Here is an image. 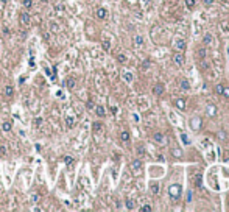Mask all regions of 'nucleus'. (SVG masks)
Segmentation results:
<instances>
[{
    "mask_svg": "<svg viewBox=\"0 0 229 212\" xmlns=\"http://www.w3.org/2000/svg\"><path fill=\"white\" fill-rule=\"evenodd\" d=\"M101 45H103V48H105V50H109V48H111V41H109V39H105V41L101 42Z\"/></svg>",
    "mask_w": 229,
    "mask_h": 212,
    "instance_id": "5701e85b",
    "label": "nucleus"
},
{
    "mask_svg": "<svg viewBox=\"0 0 229 212\" xmlns=\"http://www.w3.org/2000/svg\"><path fill=\"white\" fill-rule=\"evenodd\" d=\"M173 61H175V64L182 66L184 62H186V58H184V55L181 52H178V53H175V55H173Z\"/></svg>",
    "mask_w": 229,
    "mask_h": 212,
    "instance_id": "20e7f679",
    "label": "nucleus"
},
{
    "mask_svg": "<svg viewBox=\"0 0 229 212\" xmlns=\"http://www.w3.org/2000/svg\"><path fill=\"white\" fill-rule=\"evenodd\" d=\"M201 69H203V70H206V69H209V62H206V61H203V62H201Z\"/></svg>",
    "mask_w": 229,
    "mask_h": 212,
    "instance_id": "4c0bfd02",
    "label": "nucleus"
},
{
    "mask_svg": "<svg viewBox=\"0 0 229 212\" xmlns=\"http://www.w3.org/2000/svg\"><path fill=\"white\" fill-rule=\"evenodd\" d=\"M221 95L224 98H229V87H223V92H221Z\"/></svg>",
    "mask_w": 229,
    "mask_h": 212,
    "instance_id": "72a5a7b5",
    "label": "nucleus"
},
{
    "mask_svg": "<svg viewBox=\"0 0 229 212\" xmlns=\"http://www.w3.org/2000/svg\"><path fill=\"white\" fill-rule=\"evenodd\" d=\"M95 114H97V117H105L106 115L105 106H103V105H97L95 106Z\"/></svg>",
    "mask_w": 229,
    "mask_h": 212,
    "instance_id": "0eeeda50",
    "label": "nucleus"
},
{
    "mask_svg": "<svg viewBox=\"0 0 229 212\" xmlns=\"http://www.w3.org/2000/svg\"><path fill=\"white\" fill-rule=\"evenodd\" d=\"M153 141H154L156 143H164V141H165L164 134L162 133H154V134H153Z\"/></svg>",
    "mask_w": 229,
    "mask_h": 212,
    "instance_id": "1a4fd4ad",
    "label": "nucleus"
},
{
    "mask_svg": "<svg viewBox=\"0 0 229 212\" xmlns=\"http://www.w3.org/2000/svg\"><path fill=\"white\" fill-rule=\"evenodd\" d=\"M86 108H87V109H94V108H95V106H94V101L89 100V101L86 103Z\"/></svg>",
    "mask_w": 229,
    "mask_h": 212,
    "instance_id": "c9c22d12",
    "label": "nucleus"
},
{
    "mask_svg": "<svg viewBox=\"0 0 229 212\" xmlns=\"http://www.w3.org/2000/svg\"><path fill=\"white\" fill-rule=\"evenodd\" d=\"M111 112H112V114H117V108L112 106V108H111Z\"/></svg>",
    "mask_w": 229,
    "mask_h": 212,
    "instance_id": "ea45409f",
    "label": "nucleus"
},
{
    "mask_svg": "<svg viewBox=\"0 0 229 212\" xmlns=\"http://www.w3.org/2000/svg\"><path fill=\"white\" fill-rule=\"evenodd\" d=\"M95 16H97L100 20H105L106 17H108V10H106V8H97Z\"/></svg>",
    "mask_w": 229,
    "mask_h": 212,
    "instance_id": "39448f33",
    "label": "nucleus"
},
{
    "mask_svg": "<svg viewBox=\"0 0 229 212\" xmlns=\"http://www.w3.org/2000/svg\"><path fill=\"white\" fill-rule=\"evenodd\" d=\"M66 83H67V87H69V89H73L76 86V81H75V78H72V76H70V78H67Z\"/></svg>",
    "mask_w": 229,
    "mask_h": 212,
    "instance_id": "aec40b11",
    "label": "nucleus"
},
{
    "mask_svg": "<svg viewBox=\"0 0 229 212\" xmlns=\"http://www.w3.org/2000/svg\"><path fill=\"white\" fill-rule=\"evenodd\" d=\"M181 89L182 91H190V83H189V80H186V78L181 80Z\"/></svg>",
    "mask_w": 229,
    "mask_h": 212,
    "instance_id": "f3484780",
    "label": "nucleus"
},
{
    "mask_svg": "<svg viewBox=\"0 0 229 212\" xmlns=\"http://www.w3.org/2000/svg\"><path fill=\"white\" fill-rule=\"evenodd\" d=\"M223 84H215V87H214V91L215 94H218V95H221V92H223Z\"/></svg>",
    "mask_w": 229,
    "mask_h": 212,
    "instance_id": "4be33fe9",
    "label": "nucleus"
},
{
    "mask_svg": "<svg viewBox=\"0 0 229 212\" xmlns=\"http://www.w3.org/2000/svg\"><path fill=\"white\" fill-rule=\"evenodd\" d=\"M159 189H161V187H159V184L156 183V181H153V183L150 184V190H151L153 195H158V193H159Z\"/></svg>",
    "mask_w": 229,
    "mask_h": 212,
    "instance_id": "ddd939ff",
    "label": "nucleus"
},
{
    "mask_svg": "<svg viewBox=\"0 0 229 212\" xmlns=\"http://www.w3.org/2000/svg\"><path fill=\"white\" fill-rule=\"evenodd\" d=\"M125 204H126V209H129V211L136 209V201H134V200H131V198H126V201H125Z\"/></svg>",
    "mask_w": 229,
    "mask_h": 212,
    "instance_id": "2eb2a0df",
    "label": "nucleus"
},
{
    "mask_svg": "<svg viewBox=\"0 0 229 212\" xmlns=\"http://www.w3.org/2000/svg\"><path fill=\"white\" fill-rule=\"evenodd\" d=\"M3 94H5L6 97H13L14 95V87L8 84V86H5V89H3Z\"/></svg>",
    "mask_w": 229,
    "mask_h": 212,
    "instance_id": "4468645a",
    "label": "nucleus"
},
{
    "mask_svg": "<svg viewBox=\"0 0 229 212\" xmlns=\"http://www.w3.org/2000/svg\"><path fill=\"white\" fill-rule=\"evenodd\" d=\"M42 122H44L42 117H34V122H33V123H34V126H39V125H42Z\"/></svg>",
    "mask_w": 229,
    "mask_h": 212,
    "instance_id": "2f4dec72",
    "label": "nucleus"
},
{
    "mask_svg": "<svg viewBox=\"0 0 229 212\" xmlns=\"http://www.w3.org/2000/svg\"><path fill=\"white\" fill-rule=\"evenodd\" d=\"M201 173H196V176H195V186L196 187H201V184H203V181H201Z\"/></svg>",
    "mask_w": 229,
    "mask_h": 212,
    "instance_id": "412c9836",
    "label": "nucleus"
},
{
    "mask_svg": "<svg viewBox=\"0 0 229 212\" xmlns=\"http://www.w3.org/2000/svg\"><path fill=\"white\" fill-rule=\"evenodd\" d=\"M0 2H2L3 5H6V3H8V0H0Z\"/></svg>",
    "mask_w": 229,
    "mask_h": 212,
    "instance_id": "a19ab883",
    "label": "nucleus"
},
{
    "mask_svg": "<svg viewBox=\"0 0 229 212\" xmlns=\"http://www.w3.org/2000/svg\"><path fill=\"white\" fill-rule=\"evenodd\" d=\"M120 141H122V142H129V141H131V134H129L126 129H123V131L120 133Z\"/></svg>",
    "mask_w": 229,
    "mask_h": 212,
    "instance_id": "6e6552de",
    "label": "nucleus"
},
{
    "mask_svg": "<svg viewBox=\"0 0 229 212\" xmlns=\"http://www.w3.org/2000/svg\"><path fill=\"white\" fill-rule=\"evenodd\" d=\"M2 129L5 133H10L11 129H13V123H11V122H3V123H2Z\"/></svg>",
    "mask_w": 229,
    "mask_h": 212,
    "instance_id": "dca6fc26",
    "label": "nucleus"
},
{
    "mask_svg": "<svg viewBox=\"0 0 229 212\" xmlns=\"http://www.w3.org/2000/svg\"><path fill=\"white\" fill-rule=\"evenodd\" d=\"M134 41H136V45H142L143 39H142V36H136V39H134Z\"/></svg>",
    "mask_w": 229,
    "mask_h": 212,
    "instance_id": "f704fd0d",
    "label": "nucleus"
},
{
    "mask_svg": "<svg viewBox=\"0 0 229 212\" xmlns=\"http://www.w3.org/2000/svg\"><path fill=\"white\" fill-rule=\"evenodd\" d=\"M175 106H176L178 109L184 111V109H186V100H184V98H178V100L175 101Z\"/></svg>",
    "mask_w": 229,
    "mask_h": 212,
    "instance_id": "f8f14e48",
    "label": "nucleus"
},
{
    "mask_svg": "<svg viewBox=\"0 0 229 212\" xmlns=\"http://www.w3.org/2000/svg\"><path fill=\"white\" fill-rule=\"evenodd\" d=\"M148 67H150V61H143V62H142V69L147 70Z\"/></svg>",
    "mask_w": 229,
    "mask_h": 212,
    "instance_id": "e433bc0d",
    "label": "nucleus"
},
{
    "mask_svg": "<svg viewBox=\"0 0 229 212\" xmlns=\"http://www.w3.org/2000/svg\"><path fill=\"white\" fill-rule=\"evenodd\" d=\"M30 22H31V16L28 14V13H20V16H19V24H20L22 27H28Z\"/></svg>",
    "mask_w": 229,
    "mask_h": 212,
    "instance_id": "f03ea898",
    "label": "nucleus"
},
{
    "mask_svg": "<svg viewBox=\"0 0 229 212\" xmlns=\"http://www.w3.org/2000/svg\"><path fill=\"white\" fill-rule=\"evenodd\" d=\"M175 42H176V44H175V47H176L179 52H182L184 48H186V41H184V39H176Z\"/></svg>",
    "mask_w": 229,
    "mask_h": 212,
    "instance_id": "9b49d317",
    "label": "nucleus"
},
{
    "mask_svg": "<svg viewBox=\"0 0 229 212\" xmlns=\"http://www.w3.org/2000/svg\"><path fill=\"white\" fill-rule=\"evenodd\" d=\"M50 31H59V25L56 24V22H50Z\"/></svg>",
    "mask_w": 229,
    "mask_h": 212,
    "instance_id": "b1692460",
    "label": "nucleus"
},
{
    "mask_svg": "<svg viewBox=\"0 0 229 212\" xmlns=\"http://www.w3.org/2000/svg\"><path fill=\"white\" fill-rule=\"evenodd\" d=\"M22 6L25 10H31L33 8V0H22Z\"/></svg>",
    "mask_w": 229,
    "mask_h": 212,
    "instance_id": "6ab92c4d",
    "label": "nucleus"
},
{
    "mask_svg": "<svg viewBox=\"0 0 229 212\" xmlns=\"http://www.w3.org/2000/svg\"><path fill=\"white\" fill-rule=\"evenodd\" d=\"M153 209H151V206L150 204H143L142 207H140V212H151Z\"/></svg>",
    "mask_w": 229,
    "mask_h": 212,
    "instance_id": "cd10ccee",
    "label": "nucleus"
},
{
    "mask_svg": "<svg viewBox=\"0 0 229 212\" xmlns=\"http://www.w3.org/2000/svg\"><path fill=\"white\" fill-rule=\"evenodd\" d=\"M131 169L136 170V172H139V170L142 169V161H140V159H134V161L131 162Z\"/></svg>",
    "mask_w": 229,
    "mask_h": 212,
    "instance_id": "9d476101",
    "label": "nucleus"
},
{
    "mask_svg": "<svg viewBox=\"0 0 229 212\" xmlns=\"http://www.w3.org/2000/svg\"><path fill=\"white\" fill-rule=\"evenodd\" d=\"M64 123H66V128L67 129H72V128H73V125H75V117L66 115L64 117Z\"/></svg>",
    "mask_w": 229,
    "mask_h": 212,
    "instance_id": "423d86ee",
    "label": "nucleus"
},
{
    "mask_svg": "<svg viewBox=\"0 0 229 212\" xmlns=\"http://www.w3.org/2000/svg\"><path fill=\"white\" fill-rule=\"evenodd\" d=\"M182 195V187L181 184H170L168 186V197L172 198L173 201H178Z\"/></svg>",
    "mask_w": 229,
    "mask_h": 212,
    "instance_id": "f257e3e1",
    "label": "nucleus"
},
{
    "mask_svg": "<svg viewBox=\"0 0 229 212\" xmlns=\"http://www.w3.org/2000/svg\"><path fill=\"white\" fill-rule=\"evenodd\" d=\"M117 61L122 62V64H125V62H126V56H125L123 53H120V55H117Z\"/></svg>",
    "mask_w": 229,
    "mask_h": 212,
    "instance_id": "bb28decb",
    "label": "nucleus"
},
{
    "mask_svg": "<svg viewBox=\"0 0 229 212\" xmlns=\"http://www.w3.org/2000/svg\"><path fill=\"white\" fill-rule=\"evenodd\" d=\"M184 3L187 5V8H189V10H192V8L195 6V0H184Z\"/></svg>",
    "mask_w": 229,
    "mask_h": 212,
    "instance_id": "a878e982",
    "label": "nucleus"
},
{
    "mask_svg": "<svg viewBox=\"0 0 229 212\" xmlns=\"http://www.w3.org/2000/svg\"><path fill=\"white\" fill-rule=\"evenodd\" d=\"M92 129L95 133L101 131V129H103V123H101V122H94V123H92Z\"/></svg>",
    "mask_w": 229,
    "mask_h": 212,
    "instance_id": "a211bd4d",
    "label": "nucleus"
},
{
    "mask_svg": "<svg viewBox=\"0 0 229 212\" xmlns=\"http://www.w3.org/2000/svg\"><path fill=\"white\" fill-rule=\"evenodd\" d=\"M172 153H173V156H175V157H181V156H182V151L179 150V148H175Z\"/></svg>",
    "mask_w": 229,
    "mask_h": 212,
    "instance_id": "c85d7f7f",
    "label": "nucleus"
},
{
    "mask_svg": "<svg viewBox=\"0 0 229 212\" xmlns=\"http://www.w3.org/2000/svg\"><path fill=\"white\" fill-rule=\"evenodd\" d=\"M204 42L206 44H212V34H204Z\"/></svg>",
    "mask_w": 229,
    "mask_h": 212,
    "instance_id": "7c9ffc66",
    "label": "nucleus"
},
{
    "mask_svg": "<svg viewBox=\"0 0 229 212\" xmlns=\"http://www.w3.org/2000/svg\"><path fill=\"white\" fill-rule=\"evenodd\" d=\"M72 162H73V157L72 156H64V164L66 165H70Z\"/></svg>",
    "mask_w": 229,
    "mask_h": 212,
    "instance_id": "c756f323",
    "label": "nucleus"
},
{
    "mask_svg": "<svg viewBox=\"0 0 229 212\" xmlns=\"http://www.w3.org/2000/svg\"><path fill=\"white\" fill-rule=\"evenodd\" d=\"M203 3H204L206 6H210V5L214 3V0H203Z\"/></svg>",
    "mask_w": 229,
    "mask_h": 212,
    "instance_id": "58836bf2",
    "label": "nucleus"
},
{
    "mask_svg": "<svg viewBox=\"0 0 229 212\" xmlns=\"http://www.w3.org/2000/svg\"><path fill=\"white\" fill-rule=\"evenodd\" d=\"M198 56L201 58V59H204V58H206V48H200V50H198Z\"/></svg>",
    "mask_w": 229,
    "mask_h": 212,
    "instance_id": "473e14b6",
    "label": "nucleus"
},
{
    "mask_svg": "<svg viewBox=\"0 0 229 212\" xmlns=\"http://www.w3.org/2000/svg\"><path fill=\"white\" fill-rule=\"evenodd\" d=\"M165 92V86H164V83H158V84H154L153 86V94L154 95H162V94Z\"/></svg>",
    "mask_w": 229,
    "mask_h": 212,
    "instance_id": "7ed1b4c3",
    "label": "nucleus"
},
{
    "mask_svg": "<svg viewBox=\"0 0 229 212\" xmlns=\"http://www.w3.org/2000/svg\"><path fill=\"white\" fill-rule=\"evenodd\" d=\"M0 45H2V42H0Z\"/></svg>",
    "mask_w": 229,
    "mask_h": 212,
    "instance_id": "79ce46f5",
    "label": "nucleus"
},
{
    "mask_svg": "<svg viewBox=\"0 0 229 212\" xmlns=\"http://www.w3.org/2000/svg\"><path fill=\"white\" fill-rule=\"evenodd\" d=\"M181 141H182L184 145H190V143H192V142H190V139H189L186 134H181Z\"/></svg>",
    "mask_w": 229,
    "mask_h": 212,
    "instance_id": "393cba45",
    "label": "nucleus"
}]
</instances>
